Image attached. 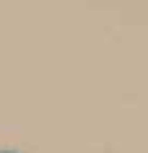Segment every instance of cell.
Instances as JSON below:
<instances>
[{"instance_id": "6da1fadb", "label": "cell", "mask_w": 148, "mask_h": 153, "mask_svg": "<svg viewBox=\"0 0 148 153\" xmlns=\"http://www.w3.org/2000/svg\"><path fill=\"white\" fill-rule=\"evenodd\" d=\"M0 153H18V151H0Z\"/></svg>"}]
</instances>
